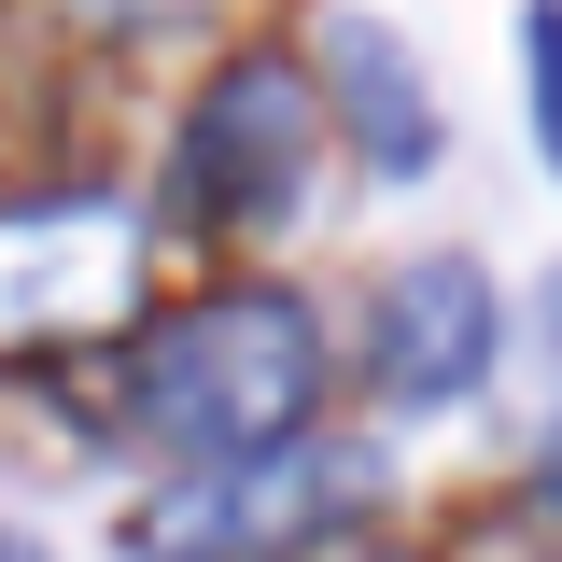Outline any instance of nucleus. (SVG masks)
I'll return each mask as SVG.
<instances>
[{
    "mask_svg": "<svg viewBox=\"0 0 562 562\" xmlns=\"http://www.w3.org/2000/svg\"><path fill=\"white\" fill-rule=\"evenodd\" d=\"M140 310V225L113 198H14L0 211V366L85 351Z\"/></svg>",
    "mask_w": 562,
    "mask_h": 562,
    "instance_id": "obj_3",
    "label": "nucleus"
},
{
    "mask_svg": "<svg viewBox=\"0 0 562 562\" xmlns=\"http://www.w3.org/2000/svg\"><path fill=\"white\" fill-rule=\"evenodd\" d=\"M520 70H535V155L562 169V0L520 14Z\"/></svg>",
    "mask_w": 562,
    "mask_h": 562,
    "instance_id": "obj_7",
    "label": "nucleus"
},
{
    "mask_svg": "<svg viewBox=\"0 0 562 562\" xmlns=\"http://www.w3.org/2000/svg\"><path fill=\"white\" fill-rule=\"evenodd\" d=\"M310 140H324V113H310V70L295 57H225L198 99V127H183V198H198L211 239H268L281 211L310 198Z\"/></svg>",
    "mask_w": 562,
    "mask_h": 562,
    "instance_id": "obj_4",
    "label": "nucleus"
},
{
    "mask_svg": "<svg viewBox=\"0 0 562 562\" xmlns=\"http://www.w3.org/2000/svg\"><path fill=\"white\" fill-rule=\"evenodd\" d=\"M492 351H506V310H492V281L464 268V254H422V268L380 281V338H366V366H380L394 408H450V394H479Z\"/></svg>",
    "mask_w": 562,
    "mask_h": 562,
    "instance_id": "obj_5",
    "label": "nucleus"
},
{
    "mask_svg": "<svg viewBox=\"0 0 562 562\" xmlns=\"http://www.w3.org/2000/svg\"><path fill=\"white\" fill-rule=\"evenodd\" d=\"M535 366L562 380V268H549V295H535Z\"/></svg>",
    "mask_w": 562,
    "mask_h": 562,
    "instance_id": "obj_8",
    "label": "nucleus"
},
{
    "mask_svg": "<svg viewBox=\"0 0 562 562\" xmlns=\"http://www.w3.org/2000/svg\"><path fill=\"white\" fill-rule=\"evenodd\" d=\"M324 85H338L351 155H366L380 183H422V169H436V85H422V57L380 14H338V29H324Z\"/></svg>",
    "mask_w": 562,
    "mask_h": 562,
    "instance_id": "obj_6",
    "label": "nucleus"
},
{
    "mask_svg": "<svg viewBox=\"0 0 562 562\" xmlns=\"http://www.w3.org/2000/svg\"><path fill=\"white\" fill-rule=\"evenodd\" d=\"M366 492H380V464H366V450L281 436V450L198 464L169 506H140V562H281V549H310V535H338Z\"/></svg>",
    "mask_w": 562,
    "mask_h": 562,
    "instance_id": "obj_2",
    "label": "nucleus"
},
{
    "mask_svg": "<svg viewBox=\"0 0 562 562\" xmlns=\"http://www.w3.org/2000/svg\"><path fill=\"white\" fill-rule=\"evenodd\" d=\"M535 492H549V520H562V436H549V464H535Z\"/></svg>",
    "mask_w": 562,
    "mask_h": 562,
    "instance_id": "obj_10",
    "label": "nucleus"
},
{
    "mask_svg": "<svg viewBox=\"0 0 562 562\" xmlns=\"http://www.w3.org/2000/svg\"><path fill=\"white\" fill-rule=\"evenodd\" d=\"M0 562H57V549H43V535H14V520H0Z\"/></svg>",
    "mask_w": 562,
    "mask_h": 562,
    "instance_id": "obj_9",
    "label": "nucleus"
},
{
    "mask_svg": "<svg viewBox=\"0 0 562 562\" xmlns=\"http://www.w3.org/2000/svg\"><path fill=\"white\" fill-rule=\"evenodd\" d=\"M140 408H155L169 450H198V464L281 450L295 422L324 408V338H310L295 295H211V310H183V324L155 338Z\"/></svg>",
    "mask_w": 562,
    "mask_h": 562,
    "instance_id": "obj_1",
    "label": "nucleus"
}]
</instances>
